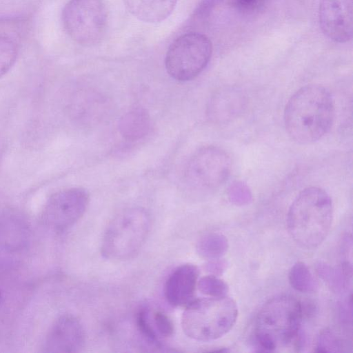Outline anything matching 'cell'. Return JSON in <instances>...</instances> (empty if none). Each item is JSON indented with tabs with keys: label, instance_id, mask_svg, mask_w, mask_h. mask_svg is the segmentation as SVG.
<instances>
[{
	"label": "cell",
	"instance_id": "obj_1",
	"mask_svg": "<svg viewBox=\"0 0 353 353\" xmlns=\"http://www.w3.org/2000/svg\"><path fill=\"white\" fill-rule=\"evenodd\" d=\"M334 116V101L329 90L312 84L299 89L290 98L283 119L286 132L292 140L309 144L327 133Z\"/></svg>",
	"mask_w": 353,
	"mask_h": 353
},
{
	"label": "cell",
	"instance_id": "obj_2",
	"mask_svg": "<svg viewBox=\"0 0 353 353\" xmlns=\"http://www.w3.org/2000/svg\"><path fill=\"white\" fill-rule=\"evenodd\" d=\"M303 316L302 303L290 294H278L269 299L256 319L252 340L256 350L270 352L292 346L299 351L303 345Z\"/></svg>",
	"mask_w": 353,
	"mask_h": 353
},
{
	"label": "cell",
	"instance_id": "obj_3",
	"mask_svg": "<svg viewBox=\"0 0 353 353\" xmlns=\"http://www.w3.org/2000/svg\"><path fill=\"white\" fill-rule=\"evenodd\" d=\"M333 209L329 194L318 187L303 190L290 206L288 230L301 248L314 249L327 237L332 222Z\"/></svg>",
	"mask_w": 353,
	"mask_h": 353
},
{
	"label": "cell",
	"instance_id": "obj_4",
	"mask_svg": "<svg viewBox=\"0 0 353 353\" xmlns=\"http://www.w3.org/2000/svg\"><path fill=\"white\" fill-rule=\"evenodd\" d=\"M237 316L236 303L226 296L195 299L185 307L181 327L189 338L210 341L227 334L235 324Z\"/></svg>",
	"mask_w": 353,
	"mask_h": 353
},
{
	"label": "cell",
	"instance_id": "obj_5",
	"mask_svg": "<svg viewBox=\"0 0 353 353\" xmlns=\"http://www.w3.org/2000/svg\"><path fill=\"white\" fill-rule=\"evenodd\" d=\"M151 229L148 212L140 207L126 208L108 224L101 241V252L108 260L130 259L141 250Z\"/></svg>",
	"mask_w": 353,
	"mask_h": 353
},
{
	"label": "cell",
	"instance_id": "obj_6",
	"mask_svg": "<svg viewBox=\"0 0 353 353\" xmlns=\"http://www.w3.org/2000/svg\"><path fill=\"white\" fill-rule=\"evenodd\" d=\"M212 53V42L205 34L186 32L170 45L165 58V69L176 81L192 80L207 66Z\"/></svg>",
	"mask_w": 353,
	"mask_h": 353
},
{
	"label": "cell",
	"instance_id": "obj_7",
	"mask_svg": "<svg viewBox=\"0 0 353 353\" xmlns=\"http://www.w3.org/2000/svg\"><path fill=\"white\" fill-rule=\"evenodd\" d=\"M61 18L68 36L86 46L101 41L108 22V10L103 0H69L63 9Z\"/></svg>",
	"mask_w": 353,
	"mask_h": 353
},
{
	"label": "cell",
	"instance_id": "obj_8",
	"mask_svg": "<svg viewBox=\"0 0 353 353\" xmlns=\"http://www.w3.org/2000/svg\"><path fill=\"white\" fill-rule=\"evenodd\" d=\"M230 171V156L221 148L210 145L198 150L190 157L184 176L192 188L212 191L225 182Z\"/></svg>",
	"mask_w": 353,
	"mask_h": 353
},
{
	"label": "cell",
	"instance_id": "obj_9",
	"mask_svg": "<svg viewBox=\"0 0 353 353\" xmlns=\"http://www.w3.org/2000/svg\"><path fill=\"white\" fill-rule=\"evenodd\" d=\"M89 203V194L82 188H70L53 193L41 212L42 222L57 232L73 226L83 216Z\"/></svg>",
	"mask_w": 353,
	"mask_h": 353
},
{
	"label": "cell",
	"instance_id": "obj_10",
	"mask_svg": "<svg viewBox=\"0 0 353 353\" xmlns=\"http://www.w3.org/2000/svg\"><path fill=\"white\" fill-rule=\"evenodd\" d=\"M352 0H321L319 21L323 33L330 40L347 43L352 37Z\"/></svg>",
	"mask_w": 353,
	"mask_h": 353
},
{
	"label": "cell",
	"instance_id": "obj_11",
	"mask_svg": "<svg viewBox=\"0 0 353 353\" xmlns=\"http://www.w3.org/2000/svg\"><path fill=\"white\" fill-rule=\"evenodd\" d=\"M85 343V330L79 320L71 315L59 316L44 341L43 351L50 353L79 352Z\"/></svg>",
	"mask_w": 353,
	"mask_h": 353
},
{
	"label": "cell",
	"instance_id": "obj_12",
	"mask_svg": "<svg viewBox=\"0 0 353 353\" xmlns=\"http://www.w3.org/2000/svg\"><path fill=\"white\" fill-rule=\"evenodd\" d=\"M199 272L191 263L183 264L169 275L164 285V296L173 307H186L195 298Z\"/></svg>",
	"mask_w": 353,
	"mask_h": 353
},
{
	"label": "cell",
	"instance_id": "obj_13",
	"mask_svg": "<svg viewBox=\"0 0 353 353\" xmlns=\"http://www.w3.org/2000/svg\"><path fill=\"white\" fill-rule=\"evenodd\" d=\"M177 0H123L128 12L145 23H159L174 11Z\"/></svg>",
	"mask_w": 353,
	"mask_h": 353
},
{
	"label": "cell",
	"instance_id": "obj_14",
	"mask_svg": "<svg viewBox=\"0 0 353 353\" xmlns=\"http://www.w3.org/2000/svg\"><path fill=\"white\" fill-rule=\"evenodd\" d=\"M151 125V118L148 111L142 108H136L122 116L118 127L123 139L137 141L149 133Z\"/></svg>",
	"mask_w": 353,
	"mask_h": 353
},
{
	"label": "cell",
	"instance_id": "obj_15",
	"mask_svg": "<svg viewBox=\"0 0 353 353\" xmlns=\"http://www.w3.org/2000/svg\"><path fill=\"white\" fill-rule=\"evenodd\" d=\"M25 228L14 214H7L0 219V250L10 252L23 246Z\"/></svg>",
	"mask_w": 353,
	"mask_h": 353
},
{
	"label": "cell",
	"instance_id": "obj_16",
	"mask_svg": "<svg viewBox=\"0 0 353 353\" xmlns=\"http://www.w3.org/2000/svg\"><path fill=\"white\" fill-rule=\"evenodd\" d=\"M228 247V241L224 235L209 232L199 239L196 250L201 257L210 261L219 259L226 253Z\"/></svg>",
	"mask_w": 353,
	"mask_h": 353
},
{
	"label": "cell",
	"instance_id": "obj_17",
	"mask_svg": "<svg viewBox=\"0 0 353 353\" xmlns=\"http://www.w3.org/2000/svg\"><path fill=\"white\" fill-rule=\"evenodd\" d=\"M316 271L332 289L336 292L345 289L352 277V265L347 261L343 262L340 267L335 268L319 262L316 265Z\"/></svg>",
	"mask_w": 353,
	"mask_h": 353
},
{
	"label": "cell",
	"instance_id": "obj_18",
	"mask_svg": "<svg viewBox=\"0 0 353 353\" xmlns=\"http://www.w3.org/2000/svg\"><path fill=\"white\" fill-rule=\"evenodd\" d=\"M242 102V96L239 93L235 91H224L216 96L212 101L210 114L214 119H230L238 112Z\"/></svg>",
	"mask_w": 353,
	"mask_h": 353
},
{
	"label": "cell",
	"instance_id": "obj_19",
	"mask_svg": "<svg viewBox=\"0 0 353 353\" xmlns=\"http://www.w3.org/2000/svg\"><path fill=\"white\" fill-rule=\"evenodd\" d=\"M288 279L292 287L299 292L311 293L318 290L316 281L303 262L294 264L289 272Z\"/></svg>",
	"mask_w": 353,
	"mask_h": 353
},
{
	"label": "cell",
	"instance_id": "obj_20",
	"mask_svg": "<svg viewBox=\"0 0 353 353\" xmlns=\"http://www.w3.org/2000/svg\"><path fill=\"white\" fill-rule=\"evenodd\" d=\"M135 323L140 335L148 344L157 348L162 347L161 338L154 327L148 307H142L137 310Z\"/></svg>",
	"mask_w": 353,
	"mask_h": 353
},
{
	"label": "cell",
	"instance_id": "obj_21",
	"mask_svg": "<svg viewBox=\"0 0 353 353\" xmlns=\"http://www.w3.org/2000/svg\"><path fill=\"white\" fill-rule=\"evenodd\" d=\"M18 54L15 42L10 38L0 36V78L14 64Z\"/></svg>",
	"mask_w": 353,
	"mask_h": 353
},
{
	"label": "cell",
	"instance_id": "obj_22",
	"mask_svg": "<svg viewBox=\"0 0 353 353\" xmlns=\"http://www.w3.org/2000/svg\"><path fill=\"white\" fill-rule=\"evenodd\" d=\"M197 288L203 294L210 297H221L226 296L228 285L215 275H208L198 280Z\"/></svg>",
	"mask_w": 353,
	"mask_h": 353
},
{
	"label": "cell",
	"instance_id": "obj_23",
	"mask_svg": "<svg viewBox=\"0 0 353 353\" xmlns=\"http://www.w3.org/2000/svg\"><path fill=\"white\" fill-rule=\"evenodd\" d=\"M221 1L227 7L244 15H252L263 9L267 0H211Z\"/></svg>",
	"mask_w": 353,
	"mask_h": 353
},
{
	"label": "cell",
	"instance_id": "obj_24",
	"mask_svg": "<svg viewBox=\"0 0 353 353\" xmlns=\"http://www.w3.org/2000/svg\"><path fill=\"white\" fill-rule=\"evenodd\" d=\"M341 347V341L339 337L332 330H325L318 337L315 352L323 353L340 352Z\"/></svg>",
	"mask_w": 353,
	"mask_h": 353
},
{
	"label": "cell",
	"instance_id": "obj_25",
	"mask_svg": "<svg viewBox=\"0 0 353 353\" xmlns=\"http://www.w3.org/2000/svg\"><path fill=\"white\" fill-rule=\"evenodd\" d=\"M152 321L159 337H171L174 332V326L172 319L161 310L152 313Z\"/></svg>",
	"mask_w": 353,
	"mask_h": 353
},
{
	"label": "cell",
	"instance_id": "obj_26",
	"mask_svg": "<svg viewBox=\"0 0 353 353\" xmlns=\"http://www.w3.org/2000/svg\"><path fill=\"white\" fill-rule=\"evenodd\" d=\"M233 190L230 193V199L236 205L247 204L251 200V195L248 190H244L242 187Z\"/></svg>",
	"mask_w": 353,
	"mask_h": 353
},
{
	"label": "cell",
	"instance_id": "obj_27",
	"mask_svg": "<svg viewBox=\"0 0 353 353\" xmlns=\"http://www.w3.org/2000/svg\"><path fill=\"white\" fill-rule=\"evenodd\" d=\"M226 268V262L219 259L210 260L205 265V270L215 276L221 274Z\"/></svg>",
	"mask_w": 353,
	"mask_h": 353
}]
</instances>
